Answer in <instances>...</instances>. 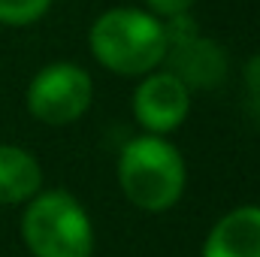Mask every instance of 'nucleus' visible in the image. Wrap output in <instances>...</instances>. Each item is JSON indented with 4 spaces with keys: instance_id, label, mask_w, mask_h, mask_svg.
<instances>
[{
    "instance_id": "6",
    "label": "nucleus",
    "mask_w": 260,
    "mask_h": 257,
    "mask_svg": "<svg viewBox=\"0 0 260 257\" xmlns=\"http://www.w3.org/2000/svg\"><path fill=\"white\" fill-rule=\"evenodd\" d=\"M203 257H260V206H236L221 215L203 242Z\"/></svg>"
},
{
    "instance_id": "10",
    "label": "nucleus",
    "mask_w": 260,
    "mask_h": 257,
    "mask_svg": "<svg viewBox=\"0 0 260 257\" xmlns=\"http://www.w3.org/2000/svg\"><path fill=\"white\" fill-rule=\"evenodd\" d=\"M191 3L194 0H148V6L154 9V12H160V15H182V12H188L191 9Z\"/></svg>"
},
{
    "instance_id": "1",
    "label": "nucleus",
    "mask_w": 260,
    "mask_h": 257,
    "mask_svg": "<svg viewBox=\"0 0 260 257\" xmlns=\"http://www.w3.org/2000/svg\"><path fill=\"white\" fill-rule=\"evenodd\" d=\"M188 182L182 151L154 133H142L124 142L118 154V185L130 203L142 212L173 209Z\"/></svg>"
},
{
    "instance_id": "8",
    "label": "nucleus",
    "mask_w": 260,
    "mask_h": 257,
    "mask_svg": "<svg viewBox=\"0 0 260 257\" xmlns=\"http://www.w3.org/2000/svg\"><path fill=\"white\" fill-rule=\"evenodd\" d=\"M43 191L40 160L21 148L0 142V206H21Z\"/></svg>"
},
{
    "instance_id": "4",
    "label": "nucleus",
    "mask_w": 260,
    "mask_h": 257,
    "mask_svg": "<svg viewBox=\"0 0 260 257\" xmlns=\"http://www.w3.org/2000/svg\"><path fill=\"white\" fill-rule=\"evenodd\" d=\"M94 82L88 70L73 61H52L27 85V109L46 124H70L82 118L91 106Z\"/></svg>"
},
{
    "instance_id": "7",
    "label": "nucleus",
    "mask_w": 260,
    "mask_h": 257,
    "mask_svg": "<svg viewBox=\"0 0 260 257\" xmlns=\"http://www.w3.org/2000/svg\"><path fill=\"white\" fill-rule=\"evenodd\" d=\"M167 58L173 61V70L170 73H176L188 88H215L221 82L224 70H227L224 52L212 40H206L200 34H197L194 40L170 49Z\"/></svg>"
},
{
    "instance_id": "5",
    "label": "nucleus",
    "mask_w": 260,
    "mask_h": 257,
    "mask_svg": "<svg viewBox=\"0 0 260 257\" xmlns=\"http://www.w3.org/2000/svg\"><path fill=\"white\" fill-rule=\"evenodd\" d=\"M191 112V88L170 70L148 73L133 91V115L154 136L176 130Z\"/></svg>"
},
{
    "instance_id": "3",
    "label": "nucleus",
    "mask_w": 260,
    "mask_h": 257,
    "mask_svg": "<svg viewBox=\"0 0 260 257\" xmlns=\"http://www.w3.org/2000/svg\"><path fill=\"white\" fill-rule=\"evenodd\" d=\"M21 239L34 257H91L94 224L70 191H40L24 203Z\"/></svg>"
},
{
    "instance_id": "11",
    "label": "nucleus",
    "mask_w": 260,
    "mask_h": 257,
    "mask_svg": "<svg viewBox=\"0 0 260 257\" xmlns=\"http://www.w3.org/2000/svg\"><path fill=\"white\" fill-rule=\"evenodd\" d=\"M245 79H248V91H251V100L254 106H260V55H254L248 67H245Z\"/></svg>"
},
{
    "instance_id": "2",
    "label": "nucleus",
    "mask_w": 260,
    "mask_h": 257,
    "mask_svg": "<svg viewBox=\"0 0 260 257\" xmlns=\"http://www.w3.org/2000/svg\"><path fill=\"white\" fill-rule=\"evenodd\" d=\"M88 43L100 64L127 76L151 73L167 61L164 21L136 6H112L100 12L88 30Z\"/></svg>"
},
{
    "instance_id": "9",
    "label": "nucleus",
    "mask_w": 260,
    "mask_h": 257,
    "mask_svg": "<svg viewBox=\"0 0 260 257\" xmlns=\"http://www.w3.org/2000/svg\"><path fill=\"white\" fill-rule=\"evenodd\" d=\"M49 6L52 0H0V21L27 24V21H37Z\"/></svg>"
}]
</instances>
